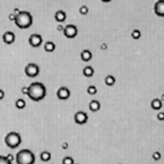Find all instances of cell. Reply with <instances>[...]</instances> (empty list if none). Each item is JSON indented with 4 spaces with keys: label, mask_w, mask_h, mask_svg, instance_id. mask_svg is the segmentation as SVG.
I'll return each mask as SVG.
<instances>
[{
    "label": "cell",
    "mask_w": 164,
    "mask_h": 164,
    "mask_svg": "<svg viewBox=\"0 0 164 164\" xmlns=\"http://www.w3.org/2000/svg\"><path fill=\"white\" fill-rule=\"evenodd\" d=\"M51 158V154L48 151H44L42 152L40 154V159L43 161V162H48L49 161Z\"/></svg>",
    "instance_id": "obj_18"
},
{
    "label": "cell",
    "mask_w": 164,
    "mask_h": 164,
    "mask_svg": "<svg viewBox=\"0 0 164 164\" xmlns=\"http://www.w3.org/2000/svg\"><path fill=\"white\" fill-rule=\"evenodd\" d=\"M74 120L76 123H77L78 125H84L88 121V115L85 112L79 111L74 116Z\"/></svg>",
    "instance_id": "obj_7"
},
{
    "label": "cell",
    "mask_w": 164,
    "mask_h": 164,
    "mask_svg": "<svg viewBox=\"0 0 164 164\" xmlns=\"http://www.w3.org/2000/svg\"><path fill=\"white\" fill-rule=\"evenodd\" d=\"M12 162L9 161V159L7 157H0V164H11Z\"/></svg>",
    "instance_id": "obj_25"
},
{
    "label": "cell",
    "mask_w": 164,
    "mask_h": 164,
    "mask_svg": "<svg viewBox=\"0 0 164 164\" xmlns=\"http://www.w3.org/2000/svg\"><path fill=\"white\" fill-rule=\"evenodd\" d=\"M4 97V92L3 90H0V99H3Z\"/></svg>",
    "instance_id": "obj_33"
},
{
    "label": "cell",
    "mask_w": 164,
    "mask_h": 164,
    "mask_svg": "<svg viewBox=\"0 0 164 164\" xmlns=\"http://www.w3.org/2000/svg\"><path fill=\"white\" fill-rule=\"evenodd\" d=\"M81 58L82 61H84V62L90 61L92 58L91 52L90 50H87V49L83 50L81 52Z\"/></svg>",
    "instance_id": "obj_15"
},
{
    "label": "cell",
    "mask_w": 164,
    "mask_h": 164,
    "mask_svg": "<svg viewBox=\"0 0 164 164\" xmlns=\"http://www.w3.org/2000/svg\"><path fill=\"white\" fill-rule=\"evenodd\" d=\"M29 98L33 101L42 100L46 95V88L45 86L40 82H34L29 86V91H28Z\"/></svg>",
    "instance_id": "obj_1"
},
{
    "label": "cell",
    "mask_w": 164,
    "mask_h": 164,
    "mask_svg": "<svg viewBox=\"0 0 164 164\" xmlns=\"http://www.w3.org/2000/svg\"><path fill=\"white\" fill-rule=\"evenodd\" d=\"M101 49H107V45H106V44H103L101 45Z\"/></svg>",
    "instance_id": "obj_34"
},
{
    "label": "cell",
    "mask_w": 164,
    "mask_h": 164,
    "mask_svg": "<svg viewBox=\"0 0 164 164\" xmlns=\"http://www.w3.org/2000/svg\"><path fill=\"white\" fill-rule=\"evenodd\" d=\"M67 18V14L63 10H58V12H56L55 13V19L57 22H63Z\"/></svg>",
    "instance_id": "obj_12"
},
{
    "label": "cell",
    "mask_w": 164,
    "mask_h": 164,
    "mask_svg": "<svg viewBox=\"0 0 164 164\" xmlns=\"http://www.w3.org/2000/svg\"><path fill=\"white\" fill-rule=\"evenodd\" d=\"M57 30L58 31H64V28L61 26V25H58V26H57Z\"/></svg>",
    "instance_id": "obj_31"
},
{
    "label": "cell",
    "mask_w": 164,
    "mask_h": 164,
    "mask_svg": "<svg viewBox=\"0 0 164 164\" xmlns=\"http://www.w3.org/2000/svg\"><path fill=\"white\" fill-rule=\"evenodd\" d=\"M161 100L164 101V94H163V95L161 96Z\"/></svg>",
    "instance_id": "obj_36"
},
{
    "label": "cell",
    "mask_w": 164,
    "mask_h": 164,
    "mask_svg": "<svg viewBox=\"0 0 164 164\" xmlns=\"http://www.w3.org/2000/svg\"><path fill=\"white\" fill-rule=\"evenodd\" d=\"M20 12H21V11H19L18 8H15V9H14V13H15V14H16V15H17V14H18L19 13H20Z\"/></svg>",
    "instance_id": "obj_35"
},
{
    "label": "cell",
    "mask_w": 164,
    "mask_h": 164,
    "mask_svg": "<svg viewBox=\"0 0 164 164\" xmlns=\"http://www.w3.org/2000/svg\"><path fill=\"white\" fill-rule=\"evenodd\" d=\"M8 18H9L10 21H15V19H16V14L11 13L9 15V17H8Z\"/></svg>",
    "instance_id": "obj_29"
},
{
    "label": "cell",
    "mask_w": 164,
    "mask_h": 164,
    "mask_svg": "<svg viewBox=\"0 0 164 164\" xmlns=\"http://www.w3.org/2000/svg\"><path fill=\"white\" fill-rule=\"evenodd\" d=\"M5 143L11 149H16L22 143V138L18 133L10 132L5 137Z\"/></svg>",
    "instance_id": "obj_4"
},
{
    "label": "cell",
    "mask_w": 164,
    "mask_h": 164,
    "mask_svg": "<svg viewBox=\"0 0 164 164\" xmlns=\"http://www.w3.org/2000/svg\"><path fill=\"white\" fill-rule=\"evenodd\" d=\"M131 37L134 40H139L141 37V32L139 30H134L131 33Z\"/></svg>",
    "instance_id": "obj_21"
},
{
    "label": "cell",
    "mask_w": 164,
    "mask_h": 164,
    "mask_svg": "<svg viewBox=\"0 0 164 164\" xmlns=\"http://www.w3.org/2000/svg\"><path fill=\"white\" fill-rule=\"evenodd\" d=\"M17 163L18 164H33L35 161V157L29 149H22L17 154Z\"/></svg>",
    "instance_id": "obj_3"
},
{
    "label": "cell",
    "mask_w": 164,
    "mask_h": 164,
    "mask_svg": "<svg viewBox=\"0 0 164 164\" xmlns=\"http://www.w3.org/2000/svg\"><path fill=\"white\" fill-rule=\"evenodd\" d=\"M7 158L9 159V161H11V162H13V159H14V158H13V156L12 154H8V156H7Z\"/></svg>",
    "instance_id": "obj_32"
},
{
    "label": "cell",
    "mask_w": 164,
    "mask_h": 164,
    "mask_svg": "<svg viewBox=\"0 0 164 164\" xmlns=\"http://www.w3.org/2000/svg\"><path fill=\"white\" fill-rule=\"evenodd\" d=\"M94 73H95V71H94L93 67H90V66L85 67V68L83 69V74L86 77H91V76H93Z\"/></svg>",
    "instance_id": "obj_16"
},
{
    "label": "cell",
    "mask_w": 164,
    "mask_h": 164,
    "mask_svg": "<svg viewBox=\"0 0 164 164\" xmlns=\"http://www.w3.org/2000/svg\"><path fill=\"white\" fill-rule=\"evenodd\" d=\"M153 158L156 161H158V160H159L161 158V154H160L159 152H158V151H156L154 152V154H153Z\"/></svg>",
    "instance_id": "obj_26"
},
{
    "label": "cell",
    "mask_w": 164,
    "mask_h": 164,
    "mask_svg": "<svg viewBox=\"0 0 164 164\" xmlns=\"http://www.w3.org/2000/svg\"><path fill=\"white\" fill-rule=\"evenodd\" d=\"M55 49H56V45H55V44L54 42L49 41V42L45 43V44H44V50L46 52H48V53L54 52L55 50Z\"/></svg>",
    "instance_id": "obj_17"
},
{
    "label": "cell",
    "mask_w": 164,
    "mask_h": 164,
    "mask_svg": "<svg viewBox=\"0 0 164 164\" xmlns=\"http://www.w3.org/2000/svg\"><path fill=\"white\" fill-rule=\"evenodd\" d=\"M3 40L7 44H12L15 41V34L12 31L5 32L3 35Z\"/></svg>",
    "instance_id": "obj_11"
},
{
    "label": "cell",
    "mask_w": 164,
    "mask_h": 164,
    "mask_svg": "<svg viewBox=\"0 0 164 164\" xmlns=\"http://www.w3.org/2000/svg\"><path fill=\"white\" fill-rule=\"evenodd\" d=\"M16 107L18 109H22L26 107V101L22 99H19L16 101Z\"/></svg>",
    "instance_id": "obj_20"
},
{
    "label": "cell",
    "mask_w": 164,
    "mask_h": 164,
    "mask_svg": "<svg viewBox=\"0 0 164 164\" xmlns=\"http://www.w3.org/2000/svg\"><path fill=\"white\" fill-rule=\"evenodd\" d=\"M14 22L17 26H18L20 29H27L33 23V17L29 12L22 11L16 15V19Z\"/></svg>",
    "instance_id": "obj_2"
},
{
    "label": "cell",
    "mask_w": 164,
    "mask_h": 164,
    "mask_svg": "<svg viewBox=\"0 0 164 164\" xmlns=\"http://www.w3.org/2000/svg\"><path fill=\"white\" fill-rule=\"evenodd\" d=\"M25 72L26 74V76L29 77H35L39 75L40 72V68L38 67V65L35 63H30L25 68Z\"/></svg>",
    "instance_id": "obj_5"
},
{
    "label": "cell",
    "mask_w": 164,
    "mask_h": 164,
    "mask_svg": "<svg viewBox=\"0 0 164 164\" xmlns=\"http://www.w3.org/2000/svg\"><path fill=\"white\" fill-rule=\"evenodd\" d=\"M62 148H63V149H67L68 148V145H67V142H64L63 144L62 145Z\"/></svg>",
    "instance_id": "obj_30"
},
{
    "label": "cell",
    "mask_w": 164,
    "mask_h": 164,
    "mask_svg": "<svg viewBox=\"0 0 164 164\" xmlns=\"http://www.w3.org/2000/svg\"><path fill=\"white\" fill-rule=\"evenodd\" d=\"M63 163L64 164H73L74 163V160L71 157H65L63 159Z\"/></svg>",
    "instance_id": "obj_24"
},
{
    "label": "cell",
    "mask_w": 164,
    "mask_h": 164,
    "mask_svg": "<svg viewBox=\"0 0 164 164\" xmlns=\"http://www.w3.org/2000/svg\"><path fill=\"white\" fill-rule=\"evenodd\" d=\"M42 42H43L42 36L40 35H38V34H33L29 38V43L34 48L40 47L42 44Z\"/></svg>",
    "instance_id": "obj_8"
},
{
    "label": "cell",
    "mask_w": 164,
    "mask_h": 164,
    "mask_svg": "<svg viewBox=\"0 0 164 164\" xmlns=\"http://www.w3.org/2000/svg\"><path fill=\"white\" fill-rule=\"evenodd\" d=\"M163 107V104H162V100L159 99H154L151 102V108L154 110H160Z\"/></svg>",
    "instance_id": "obj_14"
},
{
    "label": "cell",
    "mask_w": 164,
    "mask_h": 164,
    "mask_svg": "<svg viewBox=\"0 0 164 164\" xmlns=\"http://www.w3.org/2000/svg\"><path fill=\"white\" fill-rule=\"evenodd\" d=\"M78 30L76 26L74 25H67L66 26V27L64 28L63 34L68 39H73L77 35Z\"/></svg>",
    "instance_id": "obj_6"
},
{
    "label": "cell",
    "mask_w": 164,
    "mask_h": 164,
    "mask_svg": "<svg viewBox=\"0 0 164 164\" xmlns=\"http://www.w3.org/2000/svg\"><path fill=\"white\" fill-rule=\"evenodd\" d=\"M103 2H104V3H108V2H110L111 0H102Z\"/></svg>",
    "instance_id": "obj_37"
},
{
    "label": "cell",
    "mask_w": 164,
    "mask_h": 164,
    "mask_svg": "<svg viewBox=\"0 0 164 164\" xmlns=\"http://www.w3.org/2000/svg\"><path fill=\"white\" fill-rule=\"evenodd\" d=\"M116 82V79L113 76H108L105 78V84L108 86H113Z\"/></svg>",
    "instance_id": "obj_19"
},
{
    "label": "cell",
    "mask_w": 164,
    "mask_h": 164,
    "mask_svg": "<svg viewBox=\"0 0 164 164\" xmlns=\"http://www.w3.org/2000/svg\"><path fill=\"white\" fill-rule=\"evenodd\" d=\"M157 118L159 121H164V113L163 112H160L157 115Z\"/></svg>",
    "instance_id": "obj_27"
},
{
    "label": "cell",
    "mask_w": 164,
    "mask_h": 164,
    "mask_svg": "<svg viewBox=\"0 0 164 164\" xmlns=\"http://www.w3.org/2000/svg\"><path fill=\"white\" fill-rule=\"evenodd\" d=\"M79 11H80V13L81 14V15H86L89 13V8H87L85 5H83V6H81L80 8Z\"/></svg>",
    "instance_id": "obj_23"
},
{
    "label": "cell",
    "mask_w": 164,
    "mask_h": 164,
    "mask_svg": "<svg viewBox=\"0 0 164 164\" xmlns=\"http://www.w3.org/2000/svg\"><path fill=\"white\" fill-rule=\"evenodd\" d=\"M87 92H88L89 95H95L96 93H97V88L95 85H90V86L88 87V89H87Z\"/></svg>",
    "instance_id": "obj_22"
},
{
    "label": "cell",
    "mask_w": 164,
    "mask_h": 164,
    "mask_svg": "<svg viewBox=\"0 0 164 164\" xmlns=\"http://www.w3.org/2000/svg\"><path fill=\"white\" fill-rule=\"evenodd\" d=\"M154 13L158 17H164V0H158L155 3Z\"/></svg>",
    "instance_id": "obj_10"
},
{
    "label": "cell",
    "mask_w": 164,
    "mask_h": 164,
    "mask_svg": "<svg viewBox=\"0 0 164 164\" xmlns=\"http://www.w3.org/2000/svg\"><path fill=\"white\" fill-rule=\"evenodd\" d=\"M28 91H29V87H23L22 89V93L23 95H28Z\"/></svg>",
    "instance_id": "obj_28"
},
{
    "label": "cell",
    "mask_w": 164,
    "mask_h": 164,
    "mask_svg": "<svg viewBox=\"0 0 164 164\" xmlns=\"http://www.w3.org/2000/svg\"><path fill=\"white\" fill-rule=\"evenodd\" d=\"M101 105L99 104V102L97 100H92L90 104H89V108L91 112H98L99 110L100 109Z\"/></svg>",
    "instance_id": "obj_13"
},
{
    "label": "cell",
    "mask_w": 164,
    "mask_h": 164,
    "mask_svg": "<svg viewBox=\"0 0 164 164\" xmlns=\"http://www.w3.org/2000/svg\"><path fill=\"white\" fill-rule=\"evenodd\" d=\"M57 96L61 100H67L71 96V92L67 87H61L57 92Z\"/></svg>",
    "instance_id": "obj_9"
}]
</instances>
